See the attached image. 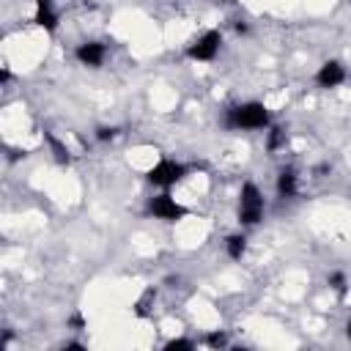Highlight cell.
I'll return each mask as SVG.
<instances>
[{"mask_svg":"<svg viewBox=\"0 0 351 351\" xmlns=\"http://www.w3.org/2000/svg\"><path fill=\"white\" fill-rule=\"evenodd\" d=\"M222 123L236 132H255V129H266L271 123V115L263 101H241V104H233L225 110Z\"/></svg>","mask_w":351,"mask_h":351,"instance_id":"1","label":"cell"},{"mask_svg":"<svg viewBox=\"0 0 351 351\" xmlns=\"http://www.w3.org/2000/svg\"><path fill=\"white\" fill-rule=\"evenodd\" d=\"M263 211H266V200H263L261 189L252 181H244L241 192H239V222L247 228L258 225L263 219Z\"/></svg>","mask_w":351,"mask_h":351,"instance_id":"2","label":"cell"},{"mask_svg":"<svg viewBox=\"0 0 351 351\" xmlns=\"http://www.w3.org/2000/svg\"><path fill=\"white\" fill-rule=\"evenodd\" d=\"M148 214H151L154 219H162V222H181V219L189 214V208H186L184 203H178L173 195L162 192V195H154V197L148 200Z\"/></svg>","mask_w":351,"mask_h":351,"instance_id":"3","label":"cell"},{"mask_svg":"<svg viewBox=\"0 0 351 351\" xmlns=\"http://www.w3.org/2000/svg\"><path fill=\"white\" fill-rule=\"evenodd\" d=\"M184 176H186V165H181V162H176V159H159V162L148 170V181H151L154 186H162V189L176 186Z\"/></svg>","mask_w":351,"mask_h":351,"instance_id":"4","label":"cell"},{"mask_svg":"<svg viewBox=\"0 0 351 351\" xmlns=\"http://www.w3.org/2000/svg\"><path fill=\"white\" fill-rule=\"evenodd\" d=\"M219 47H222V33L219 30H206L197 41H192L186 47V58L197 60V63H208L219 55Z\"/></svg>","mask_w":351,"mask_h":351,"instance_id":"5","label":"cell"},{"mask_svg":"<svg viewBox=\"0 0 351 351\" xmlns=\"http://www.w3.org/2000/svg\"><path fill=\"white\" fill-rule=\"evenodd\" d=\"M74 58L88 69H99L104 63V58H107V47L101 41H82V44H77Z\"/></svg>","mask_w":351,"mask_h":351,"instance_id":"6","label":"cell"},{"mask_svg":"<svg viewBox=\"0 0 351 351\" xmlns=\"http://www.w3.org/2000/svg\"><path fill=\"white\" fill-rule=\"evenodd\" d=\"M343 80H346V69H343V63H337V60H326V63H321V69L315 71V85L318 88H337V85H343Z\"/></svg>","mask_w":351,"mask_h":351,"instance_id":"7","label":"cell"},{"mask_svg":"<svg viewBox=\"0 0 351 351\" xmlns=\"http://www.w3.org/2000/svg\"><path fill=\"white\" fill-rule=\"evenodd\" d=\"M33 22L38 27H44L47 33H55L58 30V11L52 5V0H36V16Z\"/></svg>","mask_w":351,"mask_h":351,"instance_id":"8","label":"cell"},{"mask_svg":"<svg viewBox=\"0 0 351 351\" xmlns=\"http://www.w3.org/2000/svg\"><path fill=\"white\" fill-rule=\"evenodd\" d=\"M299 192V176L293 167H282L277 173V195L280 197H293Z\"/></svg>","mask_w":351,"mask_h":351,"instance_id":"9","label":"cell"},{"mask_svg":"<svg viewBox=\"0 0 351 351\" xmlns=\"http://www.w3.org/2000/svg\"><path fill=\"white\" fill-rule=\"evenodd\" d=\"M225 252H228V258L241 261L244 252H247V236H244V233H230V236L225 239Z\"/></svg>","mask_w":351,"mask_h":351,"instance_id":"10","label":"cell"},{"mask_svg":"<svg viewBox=\"0 0 351 351\" xmlns=\"http://www.w3.org/2000/svg\"><path fill=\"white\" fill-rule=\"evenodd\" d=\"M44 140H47V145H49V151H52V156H55L58 165H69L71 162V154H69L66 143H60L52 132H44Z\"/></svg>","mask_w":351,"mask_h":351,"instance_id":"11","label":"cell"},{"mask_svg":"<svg viewBox=\"0 0 351 351\" xmlns=\"http://www.w3.org/2000/svg\"><path fill=\"white\" fill-rule=\"evenodd\" d=\"M285 145V129L282 126H271L269 129V140H266V148L274 154V151H280Z\"/></svg>","mask_w":351,"mask_h":351,"instance_id":"12","label":"cell"},{"mask_svg":"<svg viewBox=\"0 0 351 351\" xmlns=\"http://www.w3.org/2000/svg\"><path fill=\"white\" fill-rule=\"evenodd\" d=\"M192 348H195V343L186 337H173L165 343V351H192Z\"/></svg>","mask_w":351,"mask_h":351,"instance_id":"13","label":"cell"},{"mask_svg":"<svg viewBox=\"0 0 351 351\" xmlns=\"http://www.w3.org/2000/svg\"><path fill=\"white\" fill-rule=\"evenodd\" d=\"M206 346H211V348H225L228 346V332H208L206 335Z\"/></svg>","mask_w":351,"mask_h":351,"instance_id":"14","label":"cell"},{"mask_svg":"<svg viewBox=\"0 0 351 351\" xmlns=\"http://www.w3.org/2000/svg\"><path fill=\"white\" fill-rule=\"evenodd\" d=\"M326 282H329V288H335L337 293H346V274H343V271H332V274L326 277Z\"/></svg>","mask_w":351,"mask_h":351,"instance_id":"15","label":"cell"},{"mask_svg":"<svg viewBox=\"0 0 351 351\" xmlns=\"http://www.w3.org/2000/svg\"><path fill=\"white\" fill-rule=\"evenodd\" d=\"M118 137V126H99L96 129V140L99 143H110V140H115Z\"/></svg>","mask_w":351,"mask_h":351,"instance_id":"16","label":"cell"},{"mask_svg":"<svg viewBox=\"0 0 351 351\" xmlns=\"http://www.w3.org/2000/svg\"><path fill=\"white\" fill-rule=\"evenodd\" d=\"M69 324H71V326H77V329H80V326H85V318H82V315H80V313H74V315H71V318H69Z\"/></svg>","mask_w":351,"mask_h":351,"instance_id":"17","label":"cell"},{"mask_svg":"<svg viewBox=\"0 0 351 351\" xmlns=\"http://www.w3.org/2000/svg\"><path fill=\"white\" fill-rule=\"evenodd\" d=\"M8 80H11V71H8V69H3V71H0V82H3V85H5V82H8Z\"/></svg>","mask_w":351,"mask_h":351,"instance_id":"18","label":"cell"},{"mask_svg":"<svg viewBox=\"0 0 351 351\" xmlns=\"http://www.w3.org/2000/svg\"><path fill=\"white\" fill-rule=\"evenodd\" d=\"M236 33H247V25L244 22H236Z\"/></svg>","mask_w":351,"mask_h":351,"instance_id":"19","label":"cell"},{"mask_svg":"<svg viewBox=\"0 0 351 351\" xmlns=\"http://www.w3.org/2000/svg\"><path fill=\"white\" fill-rule=\"evenodd\" d=\"M346 337L351 340V318H348V324H346Z\"/></svg>","mask_w":351,"mask_h":351,"instance_id":"20","label":"cell"}]
</instances>
